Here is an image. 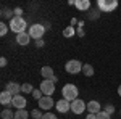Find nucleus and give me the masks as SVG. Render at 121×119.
Instances as JSON below:
<instances>
[{"instance_id": "20e7f679", "label": "nucleus", "mask_w": 121, "mask_h": 119, "mask_svg": "<svg viewBox=\"0 0 121 119\" xmlns=\"http://www.w3.org/2000/svg\"><path fill=\"white\" fill-rule=\"evenodd\" d=\"M45 26L44 24H39V23H36V24H32V26H29V36H31V39H36V40H39V39H42V36L45 34Z\"/></svg>"}, {"instance_id": "6e6552de", "label": "nucleus", "mask_w": 121, "mask_h": 119, "mask_svg": "<svg viewBox=\"0 0 121 119\" xmlns=\"http://www.w3.org/2000/svg\"><path fill=\"white\" fill-rule=\"evenodd\" d=\"M55 103H56V101H53L52 97H45V95H44V97L39 100V108H40V110L48 111L50 108H53V106H55Z\"/></svg>"}, {"instance_id": "393cba45", "label": "nucleus", "mask_w": 121, "mask_h": 119, "mask_svg": "<svg viewBox=\"0 0 121 119\" xmlns=\"http://www.w3.org/2000/svg\"><path fill=\"white\" fill-rule=\"evenodd\" d=\"M7 32H8V26H7L5 23H0V36L3 37Z\"/></svg>"}, {"instance_id": "6ab92c4d", "label": "nucleus", "mask_w": 121, "mask_h": 119, "mask_svg": "<svg viewBox=\"0 0 121 119\" xmlns=\"http://www.w3.org/2000/svg\"><path fill=\"white\" fill-rule=\"evenodd\" d=\"M0 116H2V119H15V113L7 108V110H3L0 113Z\"/></svg>"}, {"instance_id": "bb28decb", "label": "nucleus", "mask_w": 121, "mask_h": 119, "mask_svg": "<svg viewBox=\"0 0 121 119\" xmlns=\"http://www.w3.org/2000/svg\"><path fill=\"white\" fill-rule=\"evenodd\" d=\"M103 111H105V113H108V114H113V113H115V106H113V105H105Z\"/></svg>"}, {"instance_id": "2f4dec72", "label": "nucleus", "mask_w": 121, "mask_h": 119, "mask_svg": "<svg viewBox=\"0 0 121 119\" xmlns=\"http://www.w3.org/2000/svg\"><path fill=\"white\" fill-rule=\"evenodd\" d=\"M86 119H97V114H92V113H89V114L86 116Z\"/></svg>"}, {"instance_id": "7ed1b4c3", "label": "nucleus", "mask_w": 121, "mask_h": 119, "mask_svg": "<svg viewBox=\"0 0 121 119\" xmlns=\"http://www.w3.org/2000/svg\"><path fill=\"white\" fill-rule=\"evenodd\" d=\"M97 7L102 13H112L118 8V2L116 0H97Z\"/></svg>"}, {"instance_id": "f257e3e1", "label": "nucleus", "mask_w": 121, "mask_h": 119, "mask_svg": "<svg viewBox=\"0 0 121 119\" xmlns=\"http://www.w3.org/2000/svg\"><path fill=\"white\" fill-rule=\"evenodd\" d=\"M26 19L19 18V16H15L13 19H10V31L16 32V34H21V32H26Z\"/></svg>"}, {"instance_id": "f8f14e48", "label": "nucleus", "mask_w": 121, "mask_h": 119, "mask_svg": "<svg viewBox=\"0 0 121 119\" xmlns=\"http://www.w3.org/2000/svg\"><path fill=\"white\" fill-rule=\"evenodd\" d=\"M5 90L10 92L13 97H16V95H19V92H21V85L16 82H8L7 84V87H5Z\"/></svg>"}, {"instance_id": "423d86ee", "label": "nucleus", "mask_w": 121, "mask_h": 119, "mask_svg": "<svg viewBox=\"0 0 121 119\" xmlns=\"http://www.w3.org/2000/svg\"><path fill=\"white\" fill-rule=\"evenodd\" d=\"M39 89L42 90V93H44L45 97H52V95L55 93V82L44 79V81L40 82V87H39Z\"/></svg>"}, {"instance_id": "dca6fc26", "label": "nucleus", "mask_w": 121, "mask_h": 119, "mask_svg": "<svg viewBox=\"0 0 121 119\" xmlns=\"http://www.w3.org/2000/svg\"><path fill=\"white\" fill-rule=\"evenodd\" d=\"M40 74H42V77H45L47 81H50L55 74H53V69L50 68V66H44L42 69H40Z\"/></svg>"}, {"instance_id": "cd10ccee", "label": "nucleus", "mask_w": 121, "mask_h": 119, "mask_svg": "<svg viewBox=\"0 0 121 119\" xmlns=\"http://www.w3.org/2000/svg\"><path fill=\"white\" fill-rule=\"evenodd\" d=\"M42 119H58V118H56L55 114H52V113H48V111H47L45 114L42 116Z\"/></svg>"}, {"instance_id": "39448f33", "label": "nucleus", "mask_w": 121, "mask_h": 119, "mask_svg": "<svg viewBox=\"0 0 121 119\" xmlns=\"http://www.w3.org/2000/svg\"><path fill=\"white\" fill-rule=\"evenodd\" d=\"M82 66L84 64L79 60H69L65 64V69H66V73H69V74H78V73L82 71Z\"/></svg>"}, {"instance_id": "4468645a", "label": "nucleus", "mask_w": 121, "mask_h": 119, "mask_svg": "<svg viewBox=\"0 0 121 119\" xmlns=\"http://www.w3.org/2000/svg\"><path fill=\"white\" fill-rule=\"evenodd\" d=\"M29 40H31L29 32H21V34H16V44H19V45H28Z\"/></svg>"}, {"instance_id": "ddd939ff", "label": "nucleus", "mask_w": 121, "mask_h": 119, "mask_svg": "<svg viewBox=\"0 0 121 119\" xmlns=\"http://www.w3.org/2000/svg\"><path fill=\"white\" fill-rule=\"evenodd\" d=\"M87 111H89V113H92V114H99V113L102 111L100 103H99L97 100H91L89 103H87Z\"/></svg>"}, {"instance_id": "0eeeda50", "label": "nucleus", "mask_w": 121, "mask_h": 119, "mask_svg": "<svg viewBox=\"0 0 121 119\" xmlns=\"http://www.w3.org/2000/svg\"><path fill=\"white\" fill-rule=\"evenodd\" d=\"M86 101H82L81 98H76L74 101H71V111L74 113V114H82L84 111H86Z\"/></svg>"}, {"instance_id": "a211bd4d", "label": "nucleus", "mask_w": 121, "mask_h": 119, "mask_svg": "<svg viewBox=\"0 0 121 119\" xmlns=\"http://www.w3.org/2000/svg\"><path fill=\"white\" fill-rule=\"evenodd\" d=\"M82 73L86 77H91V76H94V68L92 64H84L82 66Z\"/></svg>"}, {"instance_id": "a878e982", "label": "nucleus", "mask_w": 121, "mask_h": 119, "mask_svg": "<svg viewBox=\"0 0 121 119\" xmlns=\"http://www.w3.org/2000/svg\"><path fill=\"white\" fill-rule=\"evenodd\" d=\"M42 116H44V114H42V113H40L39 110L31 111V118H34V119H42Z\"/></svg>"}, {"instance_id": "f03ea898", "label": "nucleus", "mask_w": 121, "mask_h": 119, "mask_svg": "<svg viewBox=\"0 0 121 119\" xmlns=\"http://www.w3.org/2000/svg\"><path fill=\"white\" fill-rule=\"evenodd\" d=\"M61 93H63V98L68 101H74L76 98H78V93H79V90H78V87H76L74 84H66L65 87L61 89Z\"/></svg>"}, {"instance_id": "2eb2a0df", "label": "nucleus", "mask_w": 121, "mask_h": 119, "mask_svg": "<svg viewBox=\"0 0 121 119\" xmlns=\"http://www.w3.org/2000/svg\"><path fill=\"white\" fill-rule=\"evenodd\" d=\"M74 7L79 10V11H87V10L91 8V2H89V0H76Z\"/></svg>"}, {"instance_id": "c85d7f7f", "label": "nucleus", "mask_w": 121, "mask_h": 119, "mask_svg": "<svg viewBox=\"0 0 121 119\" xmlns=\"http://www.w3.org/2000/svg\"><path fill=\"white\" fill-rule=\"evenodd\" d=\"M13 13H15V16H19V18H23V8H15L13 10Z\"/></svg>"}, {"instance_id": "1a4fd4ad", "label": "nucleus", "mask_w": 121, "mask_h": 119, "mask_svg": "<svg viewBox=\"0 0 121 119\" xmlns=\"http://www.w3.org/2000/svg\"><path fill=\"white\" fill-rule=\"evenodd\" d=\"M55 108L60 113H68V111H71V101L65 100V98H60V100L55 103Z\"/></svg>"}, {"instance_id": "72a5a7b5", "label": "nucleus", "mask_w": 121, "mask_h": 119, "mask_svg": "<svg viewBox=\"0 0 121 119\" xmlns=\"http://www.w3.org/2000/svg\"><path fill=\"white\" fill-rule=\"evenodd\" d=\"M118 95H120V97H121V85H120V87H118Z\"/></svg>"}, {"instance_id": "b1692460", "label": "nucleus", "mask_w": 121, "mask_h": 119, "mask_svg": "<svg viewBox=\"0 0 121 119\" xmlns=\"http://www.w3.org/2000/svg\"><path fill=\"white\" fill-rule=\"evenodd\" d=\"M97 119H112V114H108V113H105V111L102 110L97 114Z\"/></svg>"}, {"instance_id": "473e14b6", "label": "nucleus", "mask_w": 121, "mask_h": 119, "mask_svg": "<svg viewBox=\"0 0 121 119\" xmlns=\"http://www.w3.org/2000/svg\"><path fill=\"white\" fill-rule=\"evenodd\" d=\"M76 24H79V21H78V19H76V18H73V19H71V26L74 28Z\"/></svg>"}, {"instance_id": "aec40b11", "label": "nucleus", "mask_w": 121, "mask_h": 119, "mask_svg": "<svg viewBox=\"0 0 121 119\" xmlns=\"http://www.w3.org/2000/svg\"><path fill=\"white\" fill-rule=\"evenodd\" d=\"M74 34H78V32L74 31L73 26H68V28L63 29V36H65V37H74Z\"/></svg>"}, {"instance_id": "c756f323", "label": "nucleus", "mask_w": 121, "mask_h": 119, "mask_svg": "<svg viewBox=\"0 0 121 119\" xmlns=\"http://www.w3.org/2000/svg\"><path fill=\"white\" fill-rule=\"evenodd\" d=\"M7 63H8V61H7V58H5V56H2V58H0V66H2V68H5Z\"/></svg>"}, {"instance_id": "5701e85b", "label": "nucleus", "mask_w": 121, "mask_h": 119, "mask_svg": "<svg viewBox=\"0 0 121 119\" xmlns=\"http://www.w3.org/2000/svg\"><path fill=\"white\" fill-rule=\"evenodd\" d=\"M32 97L39 101L42 97H44V93H42V90H40V89H34V90H32Z\"/></svg>"}, {"instance_id": "7c9ffc66", "label": "nucleus", "mask_w": 121, "mask_h": 119, "mask_svg": "<svg viewBox=\"0 0 121 119\" xmlns=\"http://www.w3.org/2000/svg\"><path fill=\"white\" fill-rule=\"evenodd\" d=\"M36 45H37L39 48H42V47H44V40H42V39H39V40H36Z\"/></svg>"}, {"instance_id": "412c9836", "label": "nucleus", "mask_w": 121, "mask_h": 119, "mask_svg": "<svg viewBox=\"0 0 121 119\" xmlns=\"http://www.w3.org/2000/svg\"><path fill=\"white\" fill-rule=\"evenodd\" d=\"M13 15H15V13H13L11 10H7V8H3V10H2V18H3V19H7V18L13 19V18H15Z\"/></svg>"}, {"instance_id": "4be33fe9", "label": "nucleus", "mask_w": 121, "mask_h": 119, "mask_svg": "<svg viewBox=\"0 0 121 119\" xmlns=\"http://www.w3.org/2000/svg\"><path fill=\"white\" fill-rule=\"evenodd\" d=\"M32 90H34V87H32L31 84H28V82L21 85V92H23V93H32Z\"/></svg>"}, {"instance_id": "9d476101", "label": "nucleus", "mask_w": 121, "mask_h": 119, "mask_svg": "<svg viewBox=\"0 0 121 119\" xmlns=\"http://www.w3.org/2000/svg\"><path fill=\"white\" fill-rule=\"evenodd\" d=\"M0 103H2L3 106H11V105H13V95H11L10 92L3 90L0 93Z\"/></svg>"}, {"instance_id": "9b49d317", "label": "nucleus", "mask_w": 121, "mask_h": 119, "mask_svg": "<svg viewBox=\"0 0 121 119\" xmlns=\"http://www.w3.org/2000/svg\"><path fill=\"white\" fill-rule=\"evenodd\" d=\"M26 105H28V101H26V98H24L23 95H16V97H13V106H15L16 110H24Z\"/></svg>"}, {"instance_id": "f3484780", "label": "nucleus", "mask_w": 121, "mask_h": 119, "mask_svg": "<svg viewBox=\"0 0 121 119\" xmlns=\"http://www.w3.org/2000/svg\"><path fill=\"white\" fill-rule=\"evenodd\" d=\"M31 116V113H28L26 110H18L15 113V119H28Z\"/></svg>"}]
</instances>
